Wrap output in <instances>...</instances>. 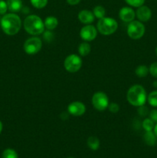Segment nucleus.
<instances>
[{
	"instance_id": "1",
	"label": "nucleus",
	"mask_w": 157,
	"mask_h": 158,
	"mask_svg": "<svg viewBox=\"0 0 157 158\" xmlns=\"http://www.w3.org/2000/svg\"><path fill=\"white\" fill-rule=\"evenodd\" d=\"M22 26L20 17L15 13L6 14L2 18L1 27L3 32L9 35H14L19 32Z\"/></svg>"
},
{
	"instance_id": "2",
	"label": "nucleus",
	"mask_w": 157,
	"mask_h": 158,
	"mask_svg": "<svg viewBox=\"0 0 157 158\" xmlns=\"http://www.w3.org/2000/svg\"><path fill=\"white\" fill-rule=\"evenodd\" d=\"M127 100L134 106H141L146 103L147 95L143 86L141 85H133L127 92Z\"/></svg>"
},
{
	"instance_id": "3",
	"label": "nucleus",
	"mask_w": 157,
	"mask_h": 158,
	"mask_svg": "<svg viewBox=\"0 0 157 158\" xmlns=\"http://www.w3.org/2000/svg\"><path fill=\"white\" fill-rule=\"evenodd\" d=\"M24 28L30 35H38L44 32L45 24L38 15H31L25 19Z\"/></svg>"
},
{
	"instance_id": "4",
	"label": "nucleus",
	"mask_w": 157,
	"mask_h": 158,
	"mask_svg": "<svg viewBox=\"0 0 157 158\" xmlns=\"http://www.w3.org/2000/svg\"><path fill=\"white\" fill-rule=\"evenodd\" d=\"M118 23L116 20L109 17H104L99 20L97 23V29L103 35H109L114 33L117 30Z\"/></svg>"
},
{
	"instance_id": "5",
	"label": "nucleus",
	"mask_w": 157,
	"mask_h": 158,
	"mask_svg": "<svg viewBox=\"0 0 157 158\" xmlns=\"http://www.w3.org/2000/svg\"><path fill=\"white\" fill-rule=\"evenodd\" d=\"M145 26L140 21L130 22L128 25L127 33L128 35L132 40H139L142 38L145 33Z\"/></svg>"
},
{
	"instance_id": "6",
	"label": "nucleus",
	"mask_w": 157,
	"mask_h": 158,
	"mask_svg": "<svg viewBox=\"0 0 157 158\" xmlns=\"http://www.w3.org/2000/svg\"><path fill=\"white\" fill-rule=\"evenodd\" d=\"M82 62L81 58L75 54H71L68 56L64 61V67L68 72L76 73L81 69Z\"/></svg>"
},
{
	"instance_id": "7",
	"label": "nucleus",
	"mask_w": 157,
	"mask_h": 158,
	"mask_svg": "<svg viewBox=\"0 0 157 158\" xmlns=\"http://www.w3.org/2000/svg\"><path fill=\"white\" fill-rule=\"evenodd\" d=\"M42 46V43L41 40L38 37L34 36L28 39L25 42L23 49H24L25 52L29 55H34L41 50Z\"/></svg>"
},
{
	"instance_id": "8",
	"label": "nucleus",
	"mask_w": 157,
	"mask_h": 158,
	"mask_svg": "<svg viewBox=\"0 0 157 158\" xmlns=\"http://www.w3.org/2000/svg\"><path fill=\"white\" fill-rule=\"evenodd\" d=\"M92 103L94 108L99 111H103L109 106V98L107 95L103 92H97L92 98Z\"/></svg>"
},
{
	"instance_id": "9",
	"label": "nucleus",
	"mask_w": 157,
	"mask_h": 158,
	"mask_svg": "<svg viewBox=\"0 0 157 158\" xmlns=\"http://www.w3.org/2000/svg\"><path fill=\"white\" fill-rule=\"evenodd\" d=\"M80 36L86 42L92 41L97 36V29L92 25H86L80 30Z\"/></svg>"
},
{
	"instance_id": "10",
	"label": "nucleus",
	"mask_w": 157,
	"mask_h": 158,
	"mask_svg": "<svg viewBox=\"0 0 157 158\" xmlns=\"http://www.w3.org/2000/svg\"><path fill=\"white\" fill-rule=\"evenodd\" d=\"M68 111L74 117H80L86 112V106L82 102H72L68 106Z\"/></svg>"
},
{
	"instance_id": "11",
	"label": "nucleus",
	"mask_w": 157,
	"mask_h": 158,
	"mask_svg": "<svg viewBox=\"0 0 157 158\" xmlns=\"http://www.w3.org/2000/svg\"><path fill=\"white\" fill-rule=\"evenodd\" d=\"M120 19L125 23H130L133 21L135 16V12L130 7H123L119 10V13Z\"/></svg>"
},
{
	"instance_id": "12",
	"label": "nucleus",
	"mask_w": 157,
	"mask_h": 158,
	"mask_svg": "<svg viewBox=\"0 0 157 158\" xmlns=\"http://www.w3.org/2000/svg\"><path fill=\"white\" fill-rule=\"evenodd\" d=\"M136 17L140 22L149 21L152 16V11L148 6H142L138 8L135 12Z\"/></svg>"
},
{
	"instance_id": "13",
	"label": "nucleus",
	"mask_w": 157,
	"mask_h": 158,
	"mask_svg": "<svg viewBox=\"0 0 157 158\" xmlns=\"http://www.w3.org/2000/svg\"><path fill=\"white\" fill-rule=\"evenodd\" d=\"M78 19L82 23L88 25L94 21L95 15H94L93 12H92L91 11L88 10V9H84V10H82L78 12Z\"/></svg>"
},
{
	"instance_id": "14",
	"label": "nucleus",
	"mask_w": 157,
	"mask_h": 158,
	"mask_svg": "<svg viewBox=\"0 0 157 158\" xmlns=\"http://www.w3.org/2000/svg\"><path fill=\"white\" fill-rule=\"evenodd\" d=\"M8 9L12 13L19 12L22 8V0H7Z\"/></svg>"
},
{
	"instance_id": "15",
	"label": "nucleus",
	"mask_w": 157,
	"mask_h": 158,
	"mask_svg": "<svg viewBox=\"0 0 157 158\" xmlns=\"http://www.w3.org/2000/svg\"><path fill=\"white\" fill-rule=\"evenodd\" d=\"M156 136L154 134L152 131H146V134H144V139L145 143L149 146H154L156 143Z\"/></svg>"
},
{
	"instance_id": "16",
	"label": "nucleus",
	"mask_w": 157,
	"mask_h": 158,
	"mask_svg": "<svg viewBox=\"0 0 157 158\" xmlns=\"http://www.w3.org/2000/svg\"><path fill=\"white\" fill-rule=\"evenodd\" d=\"M58 19L55 16H48L45 20V27L49 30H53L58 26Z\"/></svg>"
},
{
	"instance_id": "17",
	"label": "nucleus",
	"mask_w": 157,
	"mask_h": 158,
	"mask_svg": "<svg viewBox=\"0 0 157 158\" xmlns=\"http://www.w3.org/2000/svg\"><path fill=\"white\" fill-rule=\"evenodd\" d=\"M78 51L80 55L83 56H86L91 52V46L86 42H83L78 46Z\"/></svg>"
},
{
	"instance_id": "18",
	"label": "nucleus",
	"mask_w": 157,
	"mask_h": 158,
	"mask_svg": "<svg viewBox=\"0 0 157 158\" xmlns=\"http://www.w3.org/2000/svg\"><path fill=\"white\" fill-rule=\"evenodd\" d=\"M87 145L92 151H97L99 148V140L95 137H90L88 138Z\"/></svg>"
},
{
	"instance_id": "19",
	"label": "nucleus",
	"mask_w": 157,
	"mask_h": 158,
	"mask_svg": "<svg viewBox=\"0 0 157 158\" xmlns=\"http://www.w3.org/2000/svg\"><path fill=\"white\" fill-rule=\"evenodd\" d=\"M135 74L139 77H145L148 75L149 73V69L145 65H140L137 66L135 71Z\"/></svg>"
},
{
	"instance_id": "20",
	"label": "nucleus",
	"mask_w": 157,
	"mask_h": 158,
	"mask_svg": "<svg viewBox=\"0 0 157 158\" xmlns=\"http://www.w3.org/2000/svg\"><path fill=\"white\" fill-rule=\"evenodd\" d=\"M93 14L95 18L100 19L104 18L105 17V15H106V9L103 6H97L94 8Z\"/></svg>"
},
{
	"instance_id": "21",
	"label": "nucleus",
	"mask_w": 157,
	"mask_h": 158,
	"mask_svg": "<svg viewBox=\"0 0 157 158\" xmlns=\"http://www.w3.org/2000/svg\"><path fill=\"white\" fill-rule=\"evenodd\" d=\"M147 100L151 106L157 107V90L151 92L147 97Z\"/></svg>"
},
{
	"instance_id": "22",
	"label": "nucleus",
	"mask_w": 157,
	"mask_h": 158,
	"mask_svg": "<svg viewBox=\"0 0 157 158\" xmlns=\"http://www.w3.org/2000/svg\"><path fill=\"white\" fill-rule=\"evenodd\" d=\"M155 127V123L150 118H146L143 122V127L146 131H152Z\"/></svg>"
},
{
	"instance_id": "23",
	"label": "nucleus",
	"mask_w": 157,
	"mask_h": 158,
	"mask_svg": "<svg viewBox=\"0 0 157 158\" xmlns=\"http://www.w3.org/2000/svg\"><path fill=\"white\" fill-rule=\"evenodd\" d=\"M2 158H18V154L15 150L8 148L3 151Z\"/></svg>"
},
{
	"instance_id": "24",
	"label": "nucleus",
	"mask_w": 157,
	"mask_h": 158,
	"mask_svg": "<svg viewBox=\"0 0 157 158\" xmlns=\"http://www.w3.org/2000/svg\"><path fill=\"white\" fill-rule=\"evenodd\" d=\"M30 2L36 9H42L48 4V0H30Z\"/></svg>"
},
{
	"instance_id": "25",
	"label": "nucleus",
	"mask_w": 157,
	"mask_h": 158,
	"mask_svg": "<svg viewBox=\"0 0 157 158\" xmlns=\"http://www.w3.org/2000/svg\"><path fill=\"white\" fill-rule=\"evenodd\" d=\"M125 1L129 6L136 8L143 6V4L145 2V0H125Z\"/></svg>"
},
{
	"instance_id": "26",
	"label": "nucleus",
	"mask_w": 157,
	"mask_h": 158,
	"mask_svg": "<svg viewBox=\"0 0 157 158\" xmlns=\"http://www.w3.org/2000/svg\"><path fill=\"white\" fill-rule=\"evenodd\" d=\"M8 10L7 3L4 0H0V15H5Z\"/></svg>"
},
{
	"instance_id": "27",
	"label": "nucleus",
	"mask_w": 157,
	"mask_h": 158,
	"mask_svg": "<svg viewBox=\"0 0 157 158\" xmlns=\"http://www.w3.org/2000/svg\"><path fill=\"white\" fill-rule=\"evenodd\" d=\"M149 73L152 77L157 79V62L151 64L150 67H149Z\"/></svg>"
},
{
	"instance_id": "28",
	"label": "nucleus",
	"mask_w": 157,
	"mask_h": 158,
	"mask_svg": "<svg viewBox=\"0 0 157 158\" xmlns=\"http://www.w3.org/2000/svg\"><path fill=\"white\" fill-rule=\"evenodd\" d=\"M108 108H109V111L113 113V114H115V113H117L119 110V106L116 103H109V106H108Z\"/></svg>"
},
{
	"instance_id": "29",
	"label": "nucleus",
	"mask_w": 157,
	"mask_h": 158,
	"mask_svg": "<svg viewBox=\"0 0 157 158\" xmlns=\"http://www.w3.org/2000/svg\"><path fill=\"white\" fill-rule=\"evenodd\" d=\"M138 109V114H139L142 117H146L148 114H149V110H148V108L146 106H145L144 105L141 106H139Z\"/></svg>"
},
{
	"instance_id": "30",
	"label": "nucleus",
	"mask_w": 157,
	"mask_h": 158,
	"mask_svg": "<svg viewBox=\"0 0 157 158\" xmlns=\"http://www.w3.org/2000/svg\"><path fill=\"white\" fill-rule=\"evenodd\" d=\"M149 118L154 123H157V110H152L149 112Z\"/></svg>"
},
{
	"instance_id": "31",
	"label": "nucleus",
	"mask_w": 157,
	"mask_h": 158,
	"mask_svg": "<svg viewBox=\"0 0 157 158\" xmlns=\"http://www.w3.org/2000/svg\"><path fill=\"white\" fill-rule=\"evenodd\" d=\"M67 2L71 6H75L81 2V0H66Z\"/></svg>"
},
{
	"instance_id": "32",
	"label": "nucleus",
	"mask_w": 157,
	"mask_h": 158,
	"mask_svg": "<svg viewBox=\"0 0 157 158\" xmlns=\"http://www.w3.org/2000/svg\"><path fill=\"white\" fill-rule=\"evenodd\" d=\"M153 132H154V134H155V136H156V137H157V123H155V127H154Z\"/></svg>"
},
{
	"instance_id": "33",
	"label": "nucleus",
	"mask_w": 157,
	"mask_h": 158,
	"mask_svg": "<svg viewBox=\"0 0 157 158\" xmlns=\"http://www.w3.org/2000/svg\"><path fill=\"white\" fill-rule=\"evenodd\" d=\"M2 123L1 122V120H0V134H1L2 131Z\"/></svg>"
},
{
	"instance_id": "34",
	"label": "nucleus",
	"mask_w": 157,
	"mask_h": 158,
	"mask_svg": "<svg viewBox=\"0 0 157 158\" xmlns=\"http://www.w3.org/2000/svg\"><path fill=\"white\" fill-rule=\"evenodd\" d=\"M153 84H154V86H155V87H157V82H154Z\"/></svg>"
},
{
	"instance_id": "35",
	"label": "nucleus",
	"mask_w": 157,
	"mask_h": 158,
	"mask_svg": "<svg viewBox=\"0 0 157 158\" xmlns=\"http://www.w3.org/2000/svg\"><path fill=\"white\" fill-rule=\"evenodd\" d=\"M155 53H156V55H157V46H156V48H155Z\"/></svg>"
},
{
	"instance_id": "36",
	"label": "nucleus",
	"mask_w": 157,
	"mask_h": 158,
	"mask_svg": "<svg viewBox=\"0 0 157 158\" xmlns=\"http://www.w3.org/2000/svg\"><path fill=\"white\" fill-rule=\"evenodd\" d=\"M69 158H73V157H69Z\"/></svg>"
}]
</instances>
